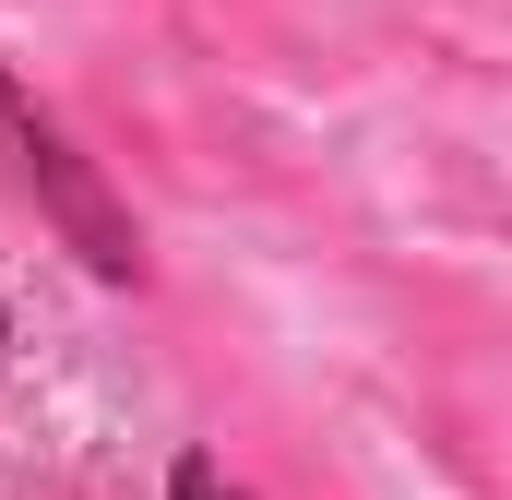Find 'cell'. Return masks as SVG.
Instances as JSON below:
<instances>
[{
  "mask_svg": "<svg viewBox=\"0 0 512 500\" xmlns=\"http://www.w3.org/2000/svg\"><path fill=\"white\" fill-rule=\"evenodd\" d=\"M24 155H36V179H48V203L72 215V239H84V262H96V274H131V227L108 215V191H96V179H84V167H72V155H60L48 131H36Z\"/></svg>",
  "mask_w": 512,
  "mask_h": 500,
  "instance_id": "obj_1",
  "label": "cell"
},
{
  "mask_svg": "<svg viewBox=\"0 0 512 500\" xmlns=\"http://www.w3.org/2000/svg\"><path fill=\"white\" fill-rule=\"evenodd\" d=\"M179 500H239V489L215 477V453H179Z\"/></svg>",
  "mask_w": 512,
  "mask_h": 500,
  "instance_id": "obj_2",
  "label": "cell"
},
{
  "mask_svg": "<svg viewBox=\"0 0 512 500\" xmlns=\"http://www.w3.org/2000/svg\"><path fill=\"white\" fill-rule=\"evenodd\" d=\"M0 131H12V143H36V108H24V84H12V72H0Z\"/></svg>",
  "mask_w": 512,
  "mask_h": 500,
  "instance_id": "obj_3",
  "label": "cell"
}]
</instances>
